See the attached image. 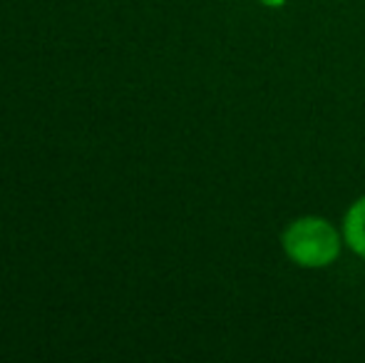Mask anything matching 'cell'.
<instances>
[{
    "mask_svg": "<svg viewBox=\"0 0 365 363\" xmlns=\"http://www.w3.org/2000/svg\"><path fill=\"white\" fill-rule=\"evenodd\" d=\"M341 244L338 229L321 217H298L281 234L286 257L303 269L331 267L341 254Z\"/></svg>",
    "mask_w": 365,
    "mask_h": 363,
    "instance_id": "obj_1",
    "label": "cell"
},
{
    "mask_svg": "<svg viewBox=\"0 0 365 363\" xmlns=\"http://www.w3.org/2000/svg\"><path fill=\"white\" fill-rule=\"evenodd\" d=\"M343 242L353 254L365 259V194L348 207L343 217Z\"/></svg>",
    "mask_w": 365,
    "mask_h": 363,
    "instance_id": "obj_2",
    "label": "cell"
},
{
    "mask_svg": "<svg viewBox=\"0 0 365 363\" xmlns=\"http://www.w3.org/2000/svg\"><path fill=\"white\" fill-rule=\"evenodd\" d=\"M261 3H264L266 8H281V5H284L286 0H261Z\"/></svg>",
    "mask_w": 365,
    "mask_h": 363,
    "instance_id": "obj_3",
    "label": "cell"
}]
</instances>
